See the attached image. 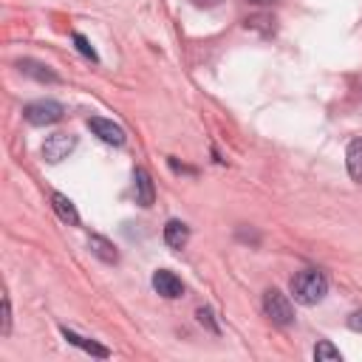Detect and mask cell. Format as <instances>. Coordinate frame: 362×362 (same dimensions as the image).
Segmentation results:
<instances>
[{"label":"cell","mask_w":362,"mask_h":362,"mask_svg":"<svg viewBox=\"0 0 362 362\" xmlns=\"http://www.w3.org/2000/svg\"><path fill=\"white\" fill-rule=\"evenodd\" d=\"M88 249H90V255H96V257L105 260V263H119L116 246H113L107 238H102V235H90V238H88Z\"/></svg>","instance_id":"obj_11"},{"label":"cell","mask_w":362,"mask_h":362,"mask_svg":"<svg viewBox=\"0 0 362 362\" xmlns=\"http://www.w3.org/2000/svg\"><path fill=\"white\" fill-rule=\"evenodd\" d=\"M252 3H274V0H252Z\"/></svg>","instance_id":"obj_20"},{"label":"cell","mask_w":362,"mask_h":362,"mask_svg":"<svg viewBox=\"0 0 362 362\" xmlns=\"http://www.w3.org/2000/svg\"><path fill=\"white\" fill-rule=\"evenodd\" d=\"M88 127L105 141V144H113V147H122L124 144V130L116 124V122H110V119H102V116H90L88 119Z\"/></svg>","instance_id":"obj_5"},{"label":"cell","mask_w":362,"mask_h":362,"mask_svg":"<svg viewBox=\"0 0 362 362\" xmlns=\"http://www.w3.org/2000/svg\"><path fill=\"white\" fill-rule=\"evenodd\" d=\"M23 116H25L31 124L42 127V124H54V122H59V119L65 116V107H62L59 102H54V99H40V102L25 105Z\"/></svg>","instance_id":"obj_3"},{"label":"cell","mask_w":362,"mask_h":362,"mask_svg":"<svg viewBox=\"0 0 362 362\" xmlns=\"http://www.w3.org/2000/svg\"><path fill=\"white\" fill-rule=\"evenodd\" d=\"M133 192H136V204H139V206H144V209L153 206V201H156V187H153L150 173L141 170V167L133 170Z\"/></svg>","instance_id":"obj_7"},{"label":"cell","mask_w":362,"mask_h":362,"mask_svg":"<svg viewBox=\"0 0 362 362\" xmlns=\"http://www.w3.org/2000/svg\"><path fill=\"white\" fill-rule=\"evenodd\" d=\"M345 164H348V173L356 184H362V139H354L345 150Z\"/></svg>","instance_id":"obj_13"},{"label":"cell","mask_w":362,"mask_h":362,"mask_svg":"<svg viewBox=\"0 0 362 362\" xmlns=\"http://www.w3.org/2000/svg\"><path fill=\"white\" fill-rule=\"evenodd\" d=\"M59 334L71 342V345H76V348H82V351H88V354H93V356H99V359H107L110 356V351L105 348V345H99V342H93V339H88V337H79L76 331H71V328H59Z\"/></svg>","instance_id":"obj_9"},{"label":"cell","mask_w":362,"mask_h":362,"mask_svg":"<svg viewBox=\"0 0 362 362\" xmlns=\"http://www.w3.org/2000/svg\"><path fill=\"white\" fill-rule=\"evenodd\" d=\"M348 325H351L354 331H359V334H362V311H354V314L348 317Z\"/></svg>","instance_id":"obj_18"},{"label":"cell","mask_w":362,"mask_h":362,"mask_svg":"<svg viewBox=\"0 0 362 362\" xmlns=\"http://www.w3.org/2000/svg\"><path fill=\"white\" fill-rule=\"evenodd\" d=\"M153 288H156L161 297H167V300H175V297L184 294V283H181V277L173 274L170 269H158V272L153 274Z\"/></svg>","instance_id":"obj_6"},{"label":"cell","mask_w":362,"mask_h":362,"mask_svg":"<svg viewBox=\"0 0 362 362\" xmlns=\"http://www.w3.org/2000/svg\"><path fill=\"white\" fill-rule=\"evenodd\" d=\"M8 331H11V303H8V297H3V328H0V334L8 337Z\"/></svg>","instance_id":"obj_17"},{"label":"cell","mask_w":362,"mask_h":362,"mask_svg":"<svg viewBox=\"0 0 362 362\" xmlns=\"http://www.w3.org/2000/svg\"><path fill=\"white\" fill-rule=\"evenodd\" d=\"M74 147H76V136H71V133H54L42 144V158L48 164H59L62 158H68V153H74Z\"/></svg>","instance_id":"obj_4"},{"label":"cell","mask_w":362,"mask_h":362,"mask_svg":"<svg viewBox=\"0 0 362 362\" xmlns=\"http://www.w3.org/2000/svg\"><path fill=\"white\" fill-rule=\"evenodd\" d=\"M198 8H215V6H221L223 0H192Z\"/></svg>","instance_id":"obj_19"},{"label":"cell","mask_w":362,"mask_h":362,"mask_svg":"<svg viewBox=\"0 0 362 362\" xmlns=\"http://www.w3.org/2000/svg\"><path fill=\"white\" fill-rule=\"evenodd\" d=\"M198 322H201V325H206V328H209V331H212V334H218V331H221V328H218V322H215V317H212V311H209V308H198Z\"/></svg>","instance_id":"obj_16"},{"label":"cell","mask_w":362,"mask_h":362,"mask_svg":"<svg viewBox=\"0 0 362 362\" xmlns=\"http://www.w3.org/2000/svg\"><path fill=\"white\" fill-rule=\"evenodd\" d=\"M51 206H54V212L59 215V221H65V223H71V226L79 223V212H76V206H74V201H71L68 195L54 192V195H51Z\"/></svg>","instance_id":"obj_10"},{"label":"cell","mask_w":362,"mask_h":362,"mask_svg":"<svg viewBox=\"0 0 362 362\" xmlns=\"http://www.w3.org/2000/svg\"><path fill=\"white\" fill-rule=\"evenodd\" d=\"M17 68L25 74V76H31V79H37V82H57L59 76L48 68V65H42V62H34V59H20L17 62Z\"/></svg>","instance_id":"obj_12"},{"label":"cell","mask_w":362,"mask_h":362,"mask_svg":"<svg viewBox=\"0 0 362 362\" xmlns=\"http://www.w3.org/2000/svg\"><path fill=\"white\" fill-rule=\"evenodd\" d=\"M74 45H76V51H79L82 57H88L90 62H99V54L93 51V45L88 42V37H85V34H74Z\"/></svg>","instance_id":"obj_15"},{"label":"cell","mask_w":362,"mask_h":362,"mask_svg":"<svg viewBox=\"0 0 362 362\" xmlns=\"http://www.w3.org/2000/svg\"><path fill=\"white\" fill-rule=\"evenodd\" d=\"M314 359H317V362H339L342 354H339V348H334L328 339H320V342L314 345Z\"/></svg>","instance_id":"obj_14"},{"label":"cell","mask_w":362,"mask_h":362,"mask_svg":"<svg viewBox=\"0 0 362 362\" xmlns=\"http://www.w3.org/2000/svg\"><path fill=\"white\" fill-rule=\"evenodd\" d=\"M263 311H266V317H269L274 325H280V328H286V325L294 322L291 300H288L280 288H266V291H263Z\"/></svg>","instance_id":"obj_2"},{"label":"cell","mask_w":362,"mask_h":362,"mask_svg":"<svg viewBox=\"0 0 362 362\" xmlns=\"http://www.w3.org/2000/svg\"><path fill=\"white\" fill-rule=\"evenodd\" d=\"M291 294L303 305H317L328 294V277L320 269H303L291 277Z\"/></svg>","instance_id":"obj_1"},{"label":"cell","mask_w":362,"mask_h":362,"mask_svg":"<svg viewBox=\"0 0 362 362\" xmlns=\"http://www.w3.org/2000/svg\"><path fill=\"white\" fill-rule=\"evenodd\" d=\"M187 240H189V226L184 221H178V218L167 221V226H164V243L170 249H184Z\"/></svg>","instance_id":"obj_8"}]
</instances>
